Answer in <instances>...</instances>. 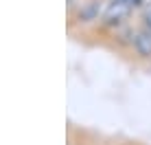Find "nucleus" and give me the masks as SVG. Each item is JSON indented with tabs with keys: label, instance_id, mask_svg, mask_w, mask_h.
Instances as JSON below:
<instances>
[{
	"label": "nucleus",
	"instance_id": "obj_1",
	"mask_svg": "<svg viewBox=\"0 0 151 145\" xmlns=\"http://www.w3.org/2000/svg\"><path fill=\"white\" fill-rule=\"evenodd\" d=\"M107 7V0H79L72 9H66V31L72 40L99 22Z\"/></svg>",
	"mask_w": 151,
	"mask_h": 145
},
{
	"label": "nucleus",
	"instance_id": "obj_2",
	"mask_svg": "<svg viewBox=\"0 0 151 145\" xmlns=\"http://www.w3.org/2000/svg\"><path fill=\"white\" fill-rule=\"evenodd\" d=\"M66 145H107V136L101 132L90 130L86 125H77L68 121L66 125Z\"/></svg>",
	"mask_w": 151,
	"mask_h": 145
},
{
	"label": "nucleus",
	"instance_id": "obj_3",
	"mask_svg": "<svg viewBox=\"0 0 151 145\" xmlns=\"http://www.w3.org/2000/svg\"><path fill=\"white\" fill-rule=\"evenodd\" d=\"M136 22L140 24V27H145V29H149V31H151V0H149V2H145L142 7L138 9V13H136Z\"/></svg>",
	"mask_w": 151,
	"mask_h": 145
}]
</instances>
